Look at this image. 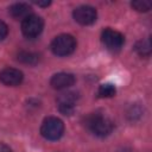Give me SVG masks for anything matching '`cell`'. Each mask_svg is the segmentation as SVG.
Wrapping results in <instances>:
<instances>
[{"label": "cell", "mask_w": 152, "mask_h": 152, "mask_svg": "<svg viewBox=\"0 0 152 152\" xmlns=\"http://www.w3.org/2000/svg\"><path fill=\"white\" fill-rule=\"evenodd\" d=\"M0 152H13L12 148L10 146H7L6 144H2L0 142Z\"/></svg>", "instance_id": "2e32d148"}, {"label": "cell", "mask_w": 152, "mask_h": 152, "mask_svg": "<svg viewBox=\"0 0 152 152\" xmlns=\"http://www.w3.org/2000/svg\"><path fill=\"white\" fill-rule=\"evenodd\" d=\"M10 14L15 19H25L31 14V7L24 2L13 4L10 7Z\"/></svg>", "instance_id": "30bf717a"}, {"label": "cell", "mask_w": 152, "mask_h": 152, "mask_svg": "<svg viewBox=\"0 0 152 152\" xmlns=\"http://www.w3.org/2000/svg\"><path fill=\"white\" fill-rule=\"evenodd\" d=\"M134 50L137 51V53H138L139 56H141V57H148V56L151 55V51H152L150 38L139 40V42L135 44Z\"/></svg>", "instance_id": "8fae6325"}, {"label": "cell", "mask_w": 152, "mask_h": 152, "mask_svg": "<svg viewBox=\"0 0 152 152\" xmlns=\"http://www.w3.org/2000/svg\"><path fill=\"white\" fill-rule=\"evenodd\" d=\"M36 4H37L38 6H43V7H46V6H49V5L51 4V1H36Z\"/></svg>", "instance_id": "e0dca14e"}, {"label": "cell", "mask_w": 152, "mask_h": 152, "mask_svg": "<svg viewBox=\"0 0 152 152\" xmlns=\"http://www.w3.org/2000/svg\"><path fill=\"white\" fill-rule=\"evenodd\" d=\"M116 93V89H115V86L112 84V83H104V84H101L99 90H97V95L99 97H112L114 96Z\"/></svg>", "instance_id": "4fadbf2b"}, {"label": "cell", "mask_w": 152, "mask_h": 152, "mask_svg": "<svg viewBox=\"0 0 152 152\" xmlns=\"http://www.w3.org/2000/svg\"><path fill=\"white\" fill-rule=\"evenodd\" d=\"M7 33H8V27H7V25H6L2 20H0V40L5 39L6 36H7Z\"/></svg>", "instance_id": "9a60e30c"}, {"label": "cell", "mask_w": 152, "mask_h": 152, "mask_svg": "<svg viewBox=\"0 0 152 152\" xmlns=\"http://www.w3.org/2000/svg\"><path fill=\"white\" fill-rule=\"evenodd\" d=\"M44 27V21L39 15L30 14L21 21V31L23 34L27 38H36L38 37Z\"/></svg>", "instance_id": "277c9868"}, {"label": "cell", "mask_w": 152, "mask_h": 152, "mask_svg": "<svg viewBox=\"0 0 152 152\" xmlns=\"http://www.w3.org/2000/svg\"><path fill=\"white\" fill-rule=\"evenodd\" d=\"M64 133V124L59 118L49 116L44 119L40 126V134L46 140H58Z\"/></svg>", "instance_id": "7a4b0ae2"}, {"label": "cell", "mask_w": 152, "mask_h": 152, "mask_svg": "<svg viewBox=\"0 0 152 152\" xmlns=\"http://www.w3.org/2000/svg\"><path fill=\"white\" fill-rule=\"evenodd\" d=\"M76 49V40L71 34H59L51 43V51L56 56H68L71 55Z\"/></svg>", "instance_id": "3957f363"}, {"label": "cell", "mask_w": 152, "mask_h": 152, "mask_svg": "<svg viewBox=\"0 0 152 152\" xmlns=\"http://www.w3.org/2000/svg\"><path fill=\"white\" fill-rule=\"evenodd\" d=\"M78 95L75 91L62 93L57 97V107L58 110L64 115H71L75 110V106L77 102Z\"/></svg>", "instance_id": "8992f818"}, {"label": "cell", "mask_w": 152, "mask_h": 152, "mask_svg": "<svg viewBox=\"0 0 152 152\" xmlns=\"http://www.w3.org/2000/svg\"><path fill=\"white\" fill-rule=\"evenodd\" d=\"M101 42L107 50L116 52L122 48L125 37L119 31H115L113 28H104L101 33Z\"/></svg>", "instance_id": "5b68a950"}, {"label": "cell", "mask_w": 152, "mask_h": 152, "mask_svg": "<svg viewBox=\"0 0 152 152\" xmlns=\"http://www.w3.org/2000/svg\"><path fill=\"white\" fill-rule=\"evenodd\" d=\"M76 78L72 74L69 72H58L55 74L51 80H50V84L53 89L61 90V89H66L69 87H71L75 83Z\"/></svg>", "instance_id": "9c48e42d"}, {"label": "cell", "mask_w": 152, "mask_h": 152, "mask_svg": "<svg viewBox=\"0 0 152 152\" xmlns=\"http://www.w3.org/2000/svg\"><path fill=\"white\" fill-rule=\"evenodd\" d=\"M131 6L138 12H147L151 10L152 4L151 1H147V0H137V1H132Z\"/></svg>", "instance_id": "5bb4252c"}, {"label": "cell", "mask_w": 152, "mask_h": 152, "mask_svg": "<svg viewBox=\"0 0 152 152\" xmlns=\"http://www.w3.org/2000/svg\"><path fill=\"white\" fill-rule=\"evenodd\" d=\"M72 17H74L75 21H77L81 25H91L93 23H95L96 18H97V13L94 7L83 5V6H78L74 10Z\"/></svg>", "instance_id": "52a82bcc"}, {"label": "cell", "mask_w": 152, "mask_h": 152, "mask_svg": "<svg viewBox=\"0 0 152 152\" xmlns=\"http://www.w3.org/2000/svg\"><path fill=\"white\" fill-rule=\"evenodd\" d=\"M86 126L94 135L100 138L109 135L114 128L112 120L100 113H93L88 115L86 118Z\"/></svg>", "instance_id": "6da1fadb"}, {"label": "cell", "mask_w": 152, "mask_h": 152, "mask_svg": "<svg viewBox=\"0 0 152 152\" xmlns=\"http://www.w3.org/2000/svg\"><path fill=\"white\" fill-rule=\"evenodd\" d=\"M38 59H39L38 55H36V53H33V52L20 51V52L18 53V61H20V62H23V63H25V64H31V65H33V64H36V63L38 62Z\"/></svg>", "instance_id": "7c38bea8"}, {"label": "cell", "mask_w": 152, "mask_h": 152, "mask_svg": "<svg viewBox=\"0 0 152 152\" xmlns=\"http://www.w3.org/2000/svg\"><path fill=\"white\" fill-rule=\"evenodd\" d=\"M23 72L15 68H5L0 71V82L6 86H19L23 82Z\"/></svg>", "instance_id": "ba28073f"}]
</instances>
